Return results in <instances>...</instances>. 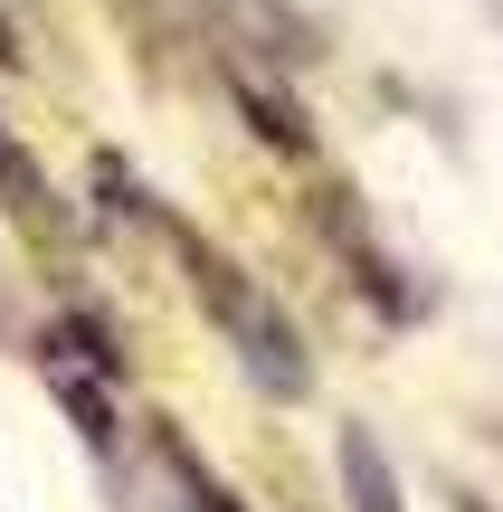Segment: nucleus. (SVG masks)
Masks as SVG:
<instances>
[{
  "mask_svg": "<svg viewBox=\"0 0 503 512\" xmlns=\"http://www.w3.org/2000/svg\"><path fill=\"white\" fill-rule=\"evenodd\" d=\"M342 484H352L361 512H399V484H390V465H380L371 437H342Z\"/></svg>",
  "mask_w": 503,
  "mask_h": 512,
  "instance_id": "obj_1",
  "label": "nucleus"
}]
</instances>
